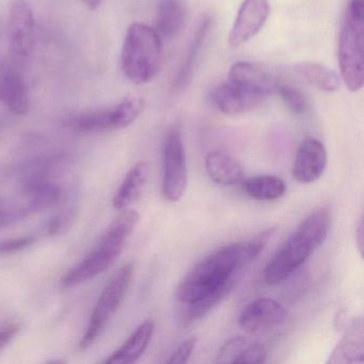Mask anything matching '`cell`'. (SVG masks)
<instances>
[{
  "label": "cell",
  "mask_w": 364,
  "mask_h": 364,
  "mask_svg": "<svg viewBox=\"0 0 364 364\" xmlns=\"http://www.w3.org/2000/svg\"><path fill=\"white\" fill-rule=\"evenodd\" d=\"M18 330H20V326L16 323L6 326L0 329V349H3L16 336Z\"/></svg>",
  "instance_id": "35"
},
{
  "label": "cell",
  "mask_w": 364,
  "mask_h": 364,
  "mask_svg": "<svg viewBox=\"0 0 364 364\" xmlns=\"http://www.w3.org/2000/svg\"><path fill=\"white\" fill-rule=\"evenodd\" d=\"M198 344L197 338H189L183 341L167 360L169 364L186 363Z\"/></svg>",
  "instance_id": "32"
},
{
  "label": "cell",
  "mask_w": 364,
  "mask_h": 364,
  "mask_svg": "<svg viewBox=\"0 0 364 364\" xmlns=\"http://www.w3.org/2000/svg\"><path fill=\"white\" fill-rule=\"evenodd\" d=\"M144 109V100L133 95L125 97L118 105L112 107V129L129 127L137 120Z\"/></svg>",
  "instance_id": "26"
},
{
  "label": "cell",
  "mask_w": 364,
  "mask_h": 364,
  "mask_svg": "<svg viewBox=\"0 0 364 364\" xmlns=\"http://www.w3.org/2000/svg\"><path fill=\"white\" fill-rule=\"evenodd\" d=\"M117 259L118 257L99 242L80 263L68 272L61 284L65 287L82 284L107 270Z\"/></svg>",
  "instance_id": "12"
},
{
  "label": "cell",
  "mask_w": 364,
  "mask_h": 364,
  "mask_svg": "<svg viewBox=\"0 0 364 364\" xmlns=\"http://www.w3.org/2000/svg\"><path fill=\"white\" fill-rule=\"evenodd\" d=\"M205 168L210 180L221 186H234L242 183L245 178L240 161L221 151L208 153Z\"/></svg>",
  "instance_id": "14"
},
{
  "label": "cell",
  "mask_w": 364,
  "mask_h": 364,
  "mask_svg": "<svg viewBox=\"0 0 364 364\" xmlns=\"http://www.w3.org/2000/svg\"><path fill=\"white\" fill-rule=\"evenodd\" d=\"M229 80L240 86L259 91L269 97L278 88L276 80L264 70L250 63H234L230 69Z\"/></svg>",
  "instance_id": "17"
},
{
  "label": "cell",
  "mask_w": 364,
  "mask_h": 364,
  "mask_svg": "<svg viewBox=\"0 0 364 364\" xmlns=\"http://www.w3.org/2000/svg\"><path fill=\"white\" fill-rule=\"evenodd\" d=\"M250 341L244 336H236L230 338L219 349L217 353L216 362L218 363H234L240 357V353L248 346Z\"/></svg>",
  "instance_id": "29"
},
{
  "label": "cell",
  "mask_w": 364,
  "mask_h": 364,
  "mask_svg": "<svg viewBox=\"0 0 364 364\" xmlns=\"http://www.w3.org/2000/svg\"><path fill=\"white\" fill-rule=\"evenodd\" d=\"M296 71L311 86L323 92H336L340 88V77L333 70L314 63H301L296 65Z\"/></svg>",
  "instance_id": "25"
},
{
  "label": "cell",
  "mask_w": 364,
  "mask_h": 364,
  "mask_svg": "<svg viewBox=\"0 0 364 364\" xmlns=\"http://www.w3.org/2000/svg\"><path fill=\"white\" fill-rule=\"evenodd\" d=\"M149 176H150V166L148 163L140 161L136 164L129 170L120 188L117 191L112 201L114 208L118 210H127L132 204L135 203L139 199L148 183Z\"/></svg>",
  "instance_id": "18"
},
{
  "label": "cell",
  "mask_w": 364,
  "mask_h": 364,
  "mask_svg": "<svg viewBox=\"0 0 364 364\" xmlns=\"http://www.w3.org/2000/svg\"><path fill=\"white\" fill-rule=\"evenodd\" d=\"M154 321H146L133 332L131 336L127 338V342L114 351L107 360L106 364H127L134 363L139 360L144 355V351L150 344L151 338L154 333Z\"/></svg>",
  "instance_id": "16"
},
{
  "label": "cell",
  "mask_w": 364,
  "mask_h": 364,
  "mask_svg": "<svg viewBox=\"0 0 364 364\" xmlns=\"http://www.w3.org/2000/svg\"><path fill=\"white\" fill-rule=\"evenodd\" d=\"M23 186L22 204L28 215L48 210L60 200V187L50 180L33 181Z\"/></svg>",
  "instance_id": "15"
},
{
  "label": "cell",
  "mask_w": 364,
  "mask_h": 364,
  "mask_svg": "<svg viewBox=\"0 0 364 364\" xmlns=\"http://www.w3.org/2000/svg\"><path fill=\"white\" fill-rule=\"evenodd\" d=\"M363 321L355 318L332 353L329 363H362L364 355Z\"/></svg>",
  "instance_id": "19"
},
{
  "label": "cell",
  "mask_w": 364,
  "mask_h": 364,
  "mask_svg": "<svg viewBox=\"0 0 364 364\" xmlns=\"http://www.w3.org/2000/svg\"><path fill=\"white\" fill-rule=\"evenodd\" d=\"M9 40L12 52L20 58L31 56L35 46V18L26 0H16L9 16Z\"/></svg>",
  "instance_id": "9"
},
{
  "label": "cell",
  "mask_w": 364,
  "mask_h": 364,
  "mask_svg": "<svg viewBox=\"0 0 364 364\" xmlns=\"http://www.w3.org/2000/svg\"><path fill=\"white\" fill-rule=\"evenodd\" d=\"M134 272H135V265L131 262L123 266L109 281L91 315L90 323L87 328L86 333L84 334L80 343V349L89 348L102 336L106 326L122 304L131 285Z\"/></svg>",
  "instance_id": "4"
},
{
  "label": "cell",
  "mask_w": 364,
  "mask_h": 364,
  "mask_svg": "<svg viewBox=\"0 0 364 364\" xmlns=\"http://www.w3.org/2000/svg\"><path fill=\"white\" fill-rule=\"evenodd\" d=\"M75 215L72 210H65L60 213L58 216L55 217L48 225V232L50 235H59L63 234L70 229L73 223Z\"/></svg>",
  "instance_id": "34"
},
{
  "label": "cell",
  "mask_w": 364,
  "mask_h": 364,
  "mask_svg": "<svg viewBox=\"0 0 364 364\" xmlns=\"http://www.w3.org/2000/svg\"><path fill=\"white\" fill-rule=\"evenodd\" d=\"M331 212L328 208H317L300 223L297 231L317 249L325 242L331 227Z\"/></svg>",
  "instance_id": "24"
},
{
  "label": "cell",
  "mask_w": 364,
  "mask_h": 364,
  "mask_svg": "<svg viewBox=\"0 0 364 364\" xmlns=\"http://www.w3.org/2000/svg\"><path fill=\"white\" fill-rule=\"evenodd\" d=\"M245 193L259 201H274L284 195L287 184L276 176H257L242 183Z\"/></svg>",
  "instance_id": "22"
},
{
  "label": "cell",
  "mask_w": 364,
  "mask_h": 364,
  "mask_svg": "<svg viewBox=\"0 0 364 364\" xmlns=\"http://www.w3.org/2000/svg\"><path fill=\"white\" fill-rule=\"evenodd\" d=\"M235 282L228 283L210 293L200 297L196 301L187 304L186 310L183 313L181 323L183 326H188L195 323L198 319L202 318L208 314V312L216 308L234 289Z\"/></svg>",
  "instance_id": "23"
},
{
  "label": "cell",
  "mask_w": 364,
  "mask_h": 364,
  "mask_svg": "<svg viewBox=\"0 0 364 364\" xmlns=\"http://www.w3.org/2000/svg\"><path fill=\"white\" fill-rule=\"evenodd\" d=\"M82 1L86 7L91 10L97 9L101 4V0H82Z\"/></svg>",
  "instance_id": "37"
},
{
  "label": "cell",
  "mask_w": 364,
  "mask_h": 364,
  "mask_svg": "<svg viewBox=\"0 0 364 364\" xmlns=\"http://www.w3.org/2000/svg\"><path fill=\"white\" fill-rule=\"evenodd\" d=\"M268 0H244L229 35L232 48L247 43L263 29L269 16Z\"/></svg>",
  "instance_id": "8"
},
{
  "label": "cell",
  "mask_w": 364,
  "mask_h": 364,
  "mask_svg": "<svg viewBox=\"0 0 364 364\" xmlns=\"http://www.w3.org/2000/svg\"><path fill=\"white\" fill-rule=\"evenodd\" d=\"M287 310L272 298H259L250 302L240 315L238 323L249 332L272 329L287 318Z\"/></svg>",
  "instance_id": "11"
},
{
  "label": "cell",
  "mask_w": 364,
  "mask_h": 364,
  "mask_svg": "<svg viewBox=\"0 0 364 364\" xmlns=\"http://www.w3.org/2000/svg\"><path fill=\"white\" fill-rule=\"evenodd\" d=\"M0 100L16 114L29 110V99L22 77L10 69L0 70Z\"/></svg>",
  "instance_id": "20"
},
{
  "label": "cell",
  "mask_w": 364,
  "mask_h": 364,
  "mask_svg": "<svg viewBox=\"0 0 364 364\" xmlns=\"http://www.w3.org/2000/svg\"><path fill=\"white\" fill-rule=\"evenodd\" d=\"M316 249L296 230L295 233L281 245L264 272L269 285L280 284L289 278L311 257Z\"/></svg>",
  "instance_id": "6"
},
{
  "label": "cell",
  "mask_w": 364,
  "mask_h": 364,
  "mask_svg": "<svg viewBox=\"0 0 364 364\" xmlns=\"http://www.w3.org/2000/svg\"><path fill=\"white\" fill-rule=\"evenodd\" d=\"M161 38L154 28L134 23L127 29L121 52L123 73L135 85H146L159 75L163 65Z\"/></svg>",
  "instance_id": "2"
},
{
  "label": "cell",
  "mask_w": 364,
  "mask_h": 364,
  "mask_svg": "<svg viewBox=\"0 0 364 364\" xmlns=\"http://www.w3.org/2000/svg\"><path fill=\"white\" fill-rule=\"evenodd\" d=\"M36 242V236H24V237L10 238L0 242V257L12 255L18 251L24 250Z\"/></svg>",
  "instance_id": "33"
},
{
  "label": "cell",
  "mask_w": 364,
  "mask_h": 364,
  "mask_svg": "<svg viewBox=\"0 0 364 364\" xmlns=\"http://www.w3.org/2000/svg\"><path fill=\"white\" fill-rule=\"evenodd\" d=\"M73 127L82 133L112 129V107L80 114L74 119Z\"/></svg>",
  "instance_id": "27"
},
{
  "label": "cell",
  "mask_w": 364,
  "mask_h": 364,
  "mask_svg": "<svg viewBox=\"0 0 364 364\" xmlns=\"http://www.w3.org/2000/svg\"><path fill=\"white\" fill-rule=\"evenodd\" d=\"M264 237L221 247L196 264L178 283L176 298L188 304L228 283L236 282L242 268L252 263L263 251Z\"/></svg>",
  "instance_id": "1"
},
{
  "label": "cell",
  "mask_w": 364,
  "mask_h": 364,
  "mask_svg": "<svg viewBox=\"0 0 364 364\" xmlns=\"http://www.w3.org/2000/svg\"><path fill=\"white\" fill-rule=\"evenodd\" d=\"M285 105L296 114H304L309 110V101L301 91L291 86H278L277 88Z\"/></svg>",
  "instance_id": "28"
},
{
  "label": "cell",
  "mask_w": 364,
  "mask_h": 364,
  "mask_svg": "<svg viewBox=\"0 0 364 364\" xmlns=\"http://www.w3.org/2000/svg\"><path fill=\"white\" fill-rule=\"evenodd\" d=\"M341 77L350 92L364 84V0H350L343 18L338 38Z\"/></svg>",
  "instance_id": "3"
},
{
  "label": "cell",
  "mask_w": 364,
  "mask_h": 364,
  "mask_svg": "<svg viewBox=\"0 0 364 364\" xmlns=\"http://www.w3.org/2000/svg\"><path fill=\"white\" fill-rule=\"evenodd\" d=\"M28 216L22 203L9 201L0 197V229L9 227Z\"/></svg>",
  "instance_id": "30"
},
{
  "label": "cell",
  "mask_w": 364,
  "mask_h": 364,
  "mask_svg": "<svg viewBox=\"0 0 364 364\" xmlns=\"http://www.w3.org/2000/svg\"><path fill=\"white\" fill-rule=\"evenodd\" d=\"M188 184L186 155L178 129L168 132L163 144V185L161 193L169 202L182 199Z\"/></svg>",
  "instance_id": "5"
},
{
  "label": "cell",
  "mask_w": 364,
  "mask_h": 364,
  "mask_svg": "<svg viewBox=\"0 0 364 364\" xmlns=\"http://www.w3.org/2000/svg\"><path fill=\"white\" fill-rule=\"evenodd\" d=\"M267 95L230 82L219 85L213 89L210 100L213 106L228 116H238L257 109Z\"/></svg>",
  "instance_id": "7"
},
{
  "label": "cell",
  "mask_w": 364,
  "mask_h": 364,
  "mask_svg": "<svg viewBox=\"0 0 364 364\" xmlns=\"http://www.w3.org/2000/svg\"><path fill=\"white\" fill-rule=\"evenodd\" d=\"M210 26H212V18L210 16H205L200 22L197 31H196L195 36H193L191 46H189L186 59L183 63L178 75L174 78L173 88L176 89V90L184 88L191 82L196 65H197L198 58L200 56V52H201V48H203L204 41H205L206 37H208Z\"/></svg>",
  "instance_id": "21"
},
{
  "label": "cell",
  "mask_w": 364,
  "mask_h": 364,
  "mask_svg": "<svg viewBox=\"0 0 364 364\" xmlns=\"http://www.w3.org/2000/svg\"><path fill=\"white\" fill-rule=\"evenodd\" d=\"M363 218H360L358 223L357 231H355V242H357L358 249L360 255H363Z\"/></svg>",
  "instance_id": "36"
},
{
  "label": "cell",
  "mask_w": 364,
  "mask_h": 364,
  "mask_svg": "<svg viewBox=\"0 0 364 364\" xmlns=\"http://www.w3.org/2000/svg\"><path fill=\"white\" fill-rule=\"evenodd\" d=\"M186 20L184 0H163L157 9L154 29L161 39L171 40L182 33Z\"/></svg>",
  "instance_id": "13"
},
{
  "label": "cell",
  "mask_w": 364,
  "mask_h": 364,
  "mask_svg": "<svg viewBox=\"0 0 364 364\" xmlns=\"http://www.w3.org/2000/svg\"><path fill=\"white\" fill-rule=\"evenodd\" d=\"M327 166V151L316 138L302 140L294 159L291 174L297 182L311 184L323 176Z\"/></svg>",
  "instance_id": "10"
},
{
  "label": "cell",
  "mask_w": 364,
  "mask_h": 364,
  "mask_svg": "<svg viewBox=\"0 0 364 364\" xmlns=\"http://www.w3.org/2000/svg\"><path fill=\"white\" fill-rule=\"evenodd\" d=\"M267 349L262 343H249L240 357L235 360V364H261L266 362Z\"/></svg>",
  "instance_id": "31"
}]
</instances>
